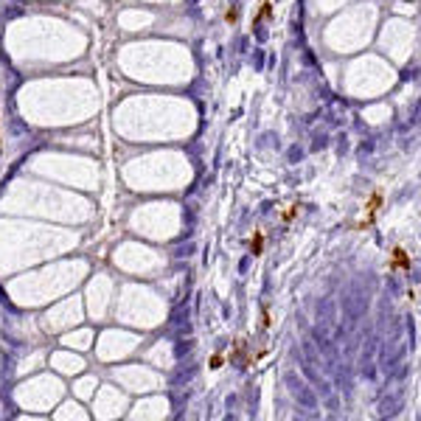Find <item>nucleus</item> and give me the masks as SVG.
<instances>
[{"label": "nucleus", "mask_w": 421, "mask_h": 421, "mask_svg": "<svg viewBox=\"0 0 421 421\" xmlns=\"http://www.w3.org/2000/svg\"><path fill=\"white\" fill-rule=\"evenodd\" d=\"M382 205H385V191L376 185V188L371 191V197H368V202H365V208H362V219L357 222V231H368V227L376 222V216H379V210H382Z\"/></svg>", "instance_id": "f257e3e1"}, {"label": "nucleus", "mask_w": 421, "mask_h": 421, "mask_svg": "<svg viewBox=\"0 0 421 421\" xmlns=\"http://www.w3.org/2000/svg\"><path fill=\"white\" fill-rule=\"evenodd\" d=\"M410 267H413V258H410V253H407V247H405V244H396V247L390 250L388 270H390V273H407Z\"/></svg>", "instance_id": "f03ea898"}, {"label": "nucleus", "mask_w": 421, "mask_h": 421, "mask_svg": "<svg viewBox=\"0 0 421 421\" xmlns=\"http://www.w3.org/2000/svg\"><path fill=\"white\" fill-rule=\"evenodd\" d=\"M247 247H250V253H253L256 258H261V256H264V247H267V233H264L261 227H256V231H253Z\"/></svg>", "instance_id": "7ed1b4c3"}, {"label": "nucleus", "mask_w": 421, "mask_h": 421, "mask_svg": "<svg viewBox=\"0 0 421 421\" xmlns=\"http://www.w3.org/2000/svg\"><path fill=\"white\" fill-rule=\"evenodd\" d=\"M267 20H273V0H261V9H258L256 17H253V26L267 23Z\"/></svg>", "instance_id": "20e7f679"}, {"label": "nucleus", "mask_w": 421, "mask_h": 421, "mask_svg": "<svg viewBox=\"0 0 421 421\" xmlns=\"http://www.w3.org/2000/svg\"><path fill=\"white\" fill-rule=\"evenodd\" d=\"M239 14H242V11H239V6H233V3H231L225 11H222V20H225L227 26H236V23H239Z\"/></svg>", "instance_id": "39448f33"}, {"label": "nucleus", "mask_w": 421, "mask_h": 421, "mask_svg": "<svg viewBox=\"0 0 421 421\" xmlns=\"http://www.w3.org/2000/svg\"><path fill=\"white\" fill-rule=\"evenodd\" d=\"M225 351H216V354H210L208 357V371H222V365H225Z\"/></svg>", "instance_id": "423d86ee"}, {"label": "nucleus", "mask_w": 421, "mask_h": 421, "mask_svg": "<svg viewBox=\"0 0 421 421\" xmlns=\"http://www.w3.org/2000/svg\"><path fill=\"white\" fill-rule=\"evenodd\" d=\"M298 214H300V205H298V202H292L286 210H281V222H284V225H290V222L298 219Z\"/></svg>", "instance_id": "0eeeda50"}, {"label": "nucleus", "mask_w": 421, "mask_h": 421, "mask_svg": "<svg viewBox=\"0 0 421 421\" xmlns=\"http://www.w3.org/2000/svg\"><path fill=\"white\" fill-rule=\"evenodd\" d=\"M261 329H273V315H270V306H261Z\"/></svg>", "instance_id": "6e6552de"}]
</instances>
